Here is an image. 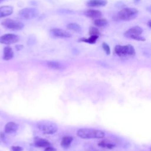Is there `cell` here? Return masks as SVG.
I'll return each mask as SVG.
<instances>
[{
	"label": "cell",
	"mask_w": 151,
	"mask_h": 151,
	"mask_svg": "<svg viewBox=\"0 0 151 151\" xmlns=\"http://www.w3.org/2000/svg\"><path fill=\"white\" fill-rule=\"evenodd\" d=\"M77 135L82 139H101L105 133L100 130L92 128H81L77 132Z\"/></svg>",
	"instance_id": "1"
},
{
	"label": "cell",
	"mask_w": 151,
	"mask_h": 151,
	"mask_svg": "<svg viewBox=\"0 0 151 151\" xmlns=\"http://www.w3.org/2000/svg\"><path fill=\"white\" fill-rule=\"evenodd\" d=\"M37 126L42 133L46 134H54L58 130V127L55 123L48 120L40 121L37 123Z\"/></svg>",
	"instance_id": "2"
},
{
	"label": "cell",
	"mask_w": 151,
	"mask_h": 151,
	"mask_svg": "<svg viewBox=\"0 0 151 151\" xmlns=\"http://www.w3.org/2000/svg\"><path fill=\"white\" fill-rule=\"evenodd\" d=\"M138 11L134 8H124L117 14V18L122 21H130L134 19L138 15Z\"/></svg>",
	"instance_id": "3"
},
{
	"label": "cell",
	"mask_w": 151,
	"mask_h": 151,
	"mask_svg": "<svg viewBox=\"0 0 151 151\" xmlns=\"http://www.w3.org/2000/svg\"><path fill=\"white\" fill-rule=\"evenodd\" d=\"M115 53L120 57H133L136 54V51L134 47L130 45H117L114 48Z\"/></svg>",
	"instance_id": "4"
},
{
	"label": "cell",
	"mask_w": 151,
	"mask_h": 151,
	"mask_svg": "<svg viewBox=\"0 0 151 151\" xmlns=\"http://www.w3.org/2000/svg\"><path fill=\"white\" fill-rule=\"evenodd\" d=\"M143 32V29L139 26H134L127 29L124 33V35L126 38H132L136 41H144L145 38L140 35Z\"/></svg>",
	"instance_id": "5"
},
{
	"label": "cell",
	"mask_w": 151,
	"mask_h": 151,
	"mask_svg": "<svg viewBox=\"0 0 151 151\" xmlns=\"http://www.w3.org/2000/svg\"><path fill=\"white\" fill-rule=\"evenodd\" d=\"M39 15V11L35 8H25L19 11V16L24 19H31Z\"/></svg>",
	"instance_id": "6"
},
{
	"label": "cell",
	"mask_w": 151,
	"mask_h": 151,
	"mask_svg": "<svg viewBox=\"0 0 151 151\" xmlns=\"http://www.w3.org/2000/svg\"><path fill=\"white\" fill-rule=\"evenodd\" d=\"M1 25L5 28L15 31L22 29L24 27V24L21 22L12 19H5L1 22Z\"/></svg>",
	"instance_id": "7"
},
{
	"label": "cell",
	"mask_w": 151,
	"mask_h": 151,
	"mask_svg": "<svg viewBox=\"0 0 151 151\" xmlns=\"http://www.w3.org/2000/svg\"><path fill=\"white\" fill-rule=\"evenodd\" d=\"M19 40L18 35L14 34H6L0 37V43L10 45L17 42Z\"/></svg>",
	"instance_id": "8"
},
{
	"label": "cell",
	"mask_w": 151,
	"mask_h": 151,
	"mask_svg": "<svg viewBox=\"0 0 151 151\" xmlns=\"http://www.w3.org/2000/svg\"><path fill=\"white\" fill-rule=\"evenodd\" d=\"M50 32L54 37L58 38H70L72 35L69 32L60 28H53L51 29Z\"/></svg>",
	"instance_id": "9"
},
{
	"label": "cell",
	"mask_w": 151,
	"mask_h": 151,
	"mask_svg": "<svg viewBox=\"0 0 151 151\" xmlns=\"http://www.w3.org/2000/svg\"><path fill=\"white\" fill-rule=\"evenodd\" d=\"M14 8L9 5H5L0 7V18L11 15L13 13Z\"/></svg>",
	"instance_id": "10"
},
{
	"label": "cell",
	"mask_w": 151,
	"mask_h": 151,
	"mask_svg": "<svg viewBox=\"0 0 151 151\" xmlns=\"http://www.w3.org/2000/svg\"><path fill=\"white\" fill-rule=\"evenodd\" d=\"M107 4V0H88L86 5L89 7H101Z\"/></svg>",
	"instance_id": "11"
},
{
	"label": "cell",
	"mask_w": 151,
	"mask_h": 151,
	"mask_svg": "<svg viewBox=\"0 0 151 151\" xmlns=\"http://www.w3.org/2000/svg\"><path fill=\"white\" fill-rule=\"evenodd\" d=\"M18 129V126L14 122H10L6 124L5 126V132L8 134H12L15 133Z\"/></svg>",
	"instance_id": "12"
},
{
	"label": "cell",
	"mask_w": 151,
	"mask_h": 151,
	"mask_svg": "<svg viewBox=\"0 0 151 151\" xmlns=\"http://www.w3.org/2000/svg\"><path fill=\"white\" fill-rule=\"evenodd\" d=\"M47 65L50 68L54 70H62L65 68V66L58 61H50L47 63Z\"/></svg>",
	"instance_id": "13"
},
{
	"label": "cell",
	"mask_w": 151,
	"mask_h": 151,
	"mask_svg": "<svg viewBox=\"0 0 151 151\" xmlns=\"http://www.w3.org/2000/svg\"><path fill=\"white\" fill-rule=\"evenodd\" d=\"M85 15L92 19H98L101 16V11L96 9H88L84 13Z\"/></svg>",
	"instance_id": "14"
},
{
	"label": "cell",
	"mask_w": 151,
	"mask_h": 151,
	"mask_svg": "<svg viewBox=\"0 0 151 151\" xmlns=\"http://www.w3.org/2000/svg\"><path fill=\"white\" fill-rule=\"evenodd\" d=\"M14 55V53L13 50L11 47L9 46H6L4 48V54H3V59L4 60H11Z\"/></svg>",
	"instance_id": "15"
},
{
	"label": "cell",
	"mask_w": 151,
	"mask_h": 151,
	"mask_svg": "<svg viewBox=\"0 0 151 151\" xmlns=\"http://www.w3.org/2000/svg\"><path fill=\"white\" fill-rule=\"evenodd\" d=\"M34 145L37 147H44L49 146L50 145V143L49 142V141L45 139L37 137L34 140Z\"/></svg>",
	"instance_id": "16"
},
{
	"label": "cell",
	"mask_w": 151,
	"mask_h": 151,
	"mask_svg": "<svg viewBox=\"0 0 151 151\" xmlns=\"http://www.w3.org/2000/svg\"><path fill=\"white\" fill-rule=\"evenodd\" d=\"M73 140V138L71 136H64L61 142V146L64 148H67L70 146L71 142Z\"/></svg>",
	"instance_id": "17"
},
{
	"label": "cell",
	"mask_w": 151,
	"mask_h": 151,
	"mask_svg": "<svg viewBox=\"0 0 151 151\" xmlns=\"http://www.w3.org/2000/svg\"><path fill=\"white\" fill-rule=\"evenodd\" d=\"M99 38V36L97 35H90V37L86 38H81L80 39H79V41H81V42H86L88 44H94L96 43L97 40Z\"/></svg>",
	"instance_id": "18"
},
{
	"label": "cell",
	"mask_w": 151,
	"mask_h": 151,
	"mask_svg": "<svg viewBox=\"0 0 151 151\" xmlns=\"http://www.w3.org/2000/svg\"><path fill=\"white\" fill-rule=\"evenodd\" d=\"M67 28L74 32L80 33L81 32V27L77 23H70L67 25Z\"/></svg>",
	"instance_id": "19"
},
{
	"label": "cell",
	"mask_w": 151,
	"mask_h": 151,
	"mask_svg": "<svg viewBox=\"0 0 151 151\" xmlns=\"http://www.w3.org/2000/svg\"><path fill=\"white\" fill-rule=\"evenodd\" d=\"M94 24L99 27H104L108 25V21L104 18H98L94 20Z\"/></svg>",
	"instance_id": "20"
},
{
	"label": "cell",
	"mask_w": 151,
	"mask_h": 151,
	"mask_svg": "<svg viewBox=\"0 0 151 151\" xmlns=\"http://www.w3.org/2000/svg\"><path fill=\"white\" fill-rule=\"evenodd\" d=\"M88 34L90 35H97L99 37L100 35L99 30L97 28H96L94 27H91L90 28L89 31H88Z\"/></svg>",
	"instance_id": "21"
},
{
	"label": "cell",
	"mask_w": 151,
	"mask_h": 151,
	"mask_svg": "<svg viewBox=\"0 0 151 151\" xmlns=\"http://www.w3.org/2000/svg\"><path fill=\"white\" fill-rule=\"evenodd\" d=\"M99 146H100L102 147L107 148V149H111L113 147H114L115 145L112 143H107L104 141H102V142L99 143Z\"/></svg>",
	"instance_id": "22"
},
{
	"label": "cell",
	"mask_w": 151,
	"mask_h": 151,
	"mask_svg": "<svg viewBox=\"0 0 151 151\" xmlns=\"http://www.w3.org/2000/svg\"><path fill=\"white\" fill-rule=\"evenodd\" d=\"M102 48L106 52L107 55H109L110 54V48L109 45L106 42H103L102 44Z\"/></svg>",
	"instance_id": "23"
},
{
	"label": "cell",
	"mask_w": 151,
	"mask_h": 151,
	"mask_svg": "<svg viewBox=\"0 0 151 151\" xmlns=\"http://www.w3.org/2000/svg\"><path fill=\"white\" fill-rule=\"evenodd\" d=\"M11 149L12 151H22L23 148L19 146H12L11 147Z\"/></svg>",
	"instance_id": "24"
},
{
	"label": "cell",
	"mask_w": 151,
	"mask_h": 151,
	"mask_svg": "<svg viewBox=\"0 0 151 151\" xmlns=\"http://www.w3.org/2000/svg\"><path fill=\"white\" fill-rule=\"evenodd\" d=\"M44 151H56V149L50 146H47L46 148L44 149Z\"/></svg>",
	"instance_id": "25"
},
{
	"label": "cell",
	"mask_w": 151,
	"mask_h": 151,
	"mask_svg": "<svg viewBox=\"0 0 151 151\" xmlns=\"http://www.w3.org/2000/svg\"><path fill=\"white\" fill-rule=\"evenodd\" d=\"M15 47H16V49L17 50H21L23 48V45H17L15 46Z\"/></svg>",
	"instance_id": "26"
},
{
	"label": "cell",
	"mask_w": 151,
	"mask_h": 151,
	"mask_svg": "<svg viewBox=\"0 0 151 151\" xmlns=\"http://www.w3.org/2000/svg\"><path fill=\"white\" fill-rule=\"evenodd\" d=\"M147 25L149 28H151V20H149V21L147 22Z\"/></svg>",
	"instance_id": "27"
},
{
	"label": "cell",
	"mask_w": 151,
	"mask_h": 151,
	"mask_svg": "<svg viewBox=\"0 0 151 151\" xmlns=\"http://www.w3.org/2000/svg\"><path fill=\"white\" fill-rule=\"evenodd\" d=\"M140 1V0H135V2H139Z\"/></svg>",
	"instance_id": "28"
},
{
	"label": "cell",
	"mask_w": 151,
	"mask_h": 151,
	"mask_svg": "<svg viewBox=\"0 0 151 151\" xmlns=\"http://www.w3.org/2000/svg\"><path fill=\"white\" fill-rule=\"evenodd\" d=\"M3 1H4V0H0V3H1V2H2Z\"/></svg>",
	"instance_id": "29"
}]
</instances>
